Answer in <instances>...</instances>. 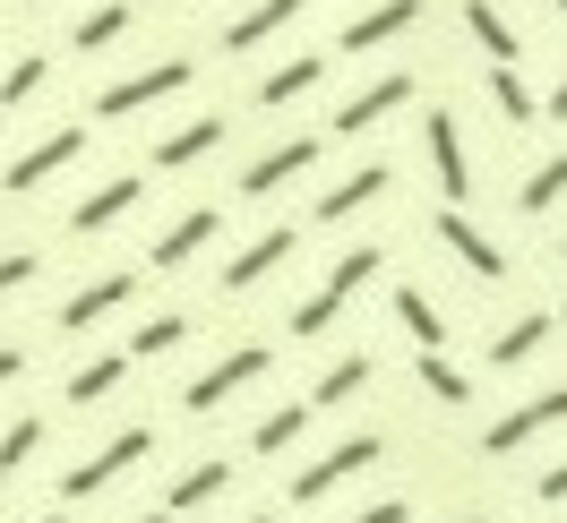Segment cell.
I'll return each mask as SVG.
<instances>
[{
  "label": "cell",
  "instance_id": "cell-1",
  "mask_svg": "<svg viewBox=\"0 0 567 523\" xmlns=\"http://www.w3.org/2000/svg\"><path fill=\"white\" fill-rule=\"evenodd\" d=\"M379 266H388V249H379V241L344 249V258L327 266V283H319V292H310V301H301V310H292V335H301V344H310V335H327V326L344 317V301H353V292H361V283H370V275H379Z\"/></svg>",
  "mask_w": 567,
  "mask_h": 523
},
{
  "label": "cell",
  "instance_id": "cell-2",
  "mask_svg": "<svg viewBox=\"0 0 567 523\" xmlns=\"http://www.w3.org/2000/svg\"><path fill=\"white\" fill-rule=\"evenodd\" d=\"M146 454H155V429H146V420H130L121 438H104L86 463H70V472H61V498H70V506H78V498H95V489H112L121 472H138Z\"/></svg>",
  "mask_w": 567,
  "mask_h": 523
},
{
  "label": "cell",
  "instance_id": "cell-3",
  "mask_svg": "<svg viewBox=\"0 0 567 523\" xmlns=\"http://www.w3.org/2000/svg\"><path fill=\"white\" fill-rule=\"evenodd\" d=\"M267 369H276V352H267V344H233L215 369H198V378L181 386V412H224V404H233L241 386H258Z\"/></svg>",
  "mask_w": 567,
  "mask_h": 523
},
{
  "label": "cell",
  "instance_id": "cell-4",
  "mask_svg": "<svg viewBox=\"0 0 567 523\" xmlns=\"http://www.w3.org/2000/svg\"><path fill=\"white\" fill-rule=\"evenodd\" d=\"M379 454H388V438H379V429H361V438H336V447H327L319 463H301V472H292V506H319L327 489L361 481V472H370Z\"/></svg>",
  "mask_w": 567,
  "mask_h": 523
},
{
  "label": "cell",
  "instance_id": "cell-5",
  "mask_svg": "<svg viewBox=\"0 0 567 523\" xmlns=\"http://www.w3.org/2000/svg\"><path fill=\"white\" fill-rule=\"evenodd\" d=\"M189 77H198L189 61H146V70L112 77L104 95H95V121H130V112H146V104H164V95H181Z\"/></svg>",
  "mask_w": 567,
  "mask_h": 523
},
{
  "label": "cell",
  "instance_id": "cell-6",
  "mask_svg": "<svg viewBox=\"0 0 567 523\" xmlns=\"http://www.w3.org/2000/svg\"><path fill=\"white\" fill-rule=\"evenodd\" d=\"M422 146H430V172H439V198L464 207V198H473V155H464V129H456V112H447V104H430Z\"/></svg>",
  "mask_w": 567,
  "mask_h": 523
},
{
  "label": "cell",
  "instance_id": "cell-7",
  "mask_svg": "<svg viewBox=\"0 0 567 523\" xmlns=\"http://www.w3.org/2000/svg\"><path fill=\"white\" fill-rule=\"evenodd\" d=\"M78 155H86V129L70 121V129H52V138H35V146H27V155H18L9 172H0V189H9V198H35L43 180H61V172L78 164Z\"/></svg>",
  "mask_w": 567,
  "mask_h": 523
},
{
  "label": "cell",
  "instance_id": "cell-8",
  "mask_svg": "<svg viewBox=\"0 0 567 523\" xmlns=\"http://www.w3.org/2000/svg\"><path fill=\"white\" fill-rule=\"evenodd\" d=\"M567 420V386H542V395H533V404H516V412H498L491 429H482V454H516V447H533V438H542V429H559Z\"/></svg>",
  "mask_w": 567,
  "mask_h": 523
},
{
  "label": "cell",
  "instance_id": "cell-9",
  "mask_svg": "<svg viewBox=\"0 0 567 523\" xmlns=\"http://www.w3.org/2000/svg\"><path fill=\"white\" fill-rule=\"evenodd\" d=\"M130 301H138V275H130V266H112V275L78 283L70 301H61V317H52V326H61V335H86V326H104V317L130 310Z\"/></svg>",
  "mask_w": 567,
  "mask_h": 523
},
{
  "label": "cell",
  "instance_id": "cell-10",
  "mask_svg": "<svg viewBox=\"0 0 567 523\" xmlns=\"http://www.w3.org/2000/svg\"><path fill=\"white\" fill-rule=\"evenodd\" d=\"M430 232L456 249V266H473L482 283H507V249H498V241H491V232H482V223H473L464 207H439V215H430Z\"/></svg>",
  "mask_w": 567,
  "mask_h": 523
},
{
  "label": "cell",
  "instance_id": "cell-11",
  "mask_svg": "<svg viewBox=\"0 0 567 523\" xmlns=\"http://www.w3.org/2000/svg\"><path fill=\"white\" fill-rule=\"evenodd\" d=\"M413 104V77L395 70V77H370V86H361V95H344V104H336V121H327V129H336V138H361V129H379V121H388V112H404Z\"/></svg>",
  "mask_w": 567,
  "mask_h": 523
},
{
  "label": "cell",
  "instance_id": "cell-12",
  "mask_svg": "<svg viewBox=\"0 0 567 523\" xmlns=\"http://www.w3.org/2000/svg\"><path fill=\"white\" fill-rule=\"evenodd\" d=\"M292 249H301V232H292V223H267L249 249H233V258H224V292H258V283L292 258Z\"/></svg>",
  "mask_w": 567,
  "mask_h": 523
},
{
  "label": "cell",
  "instance_id": "cell-13",
  "mask_svg": "<svg viewBox=\"0 0 567 523\" xmlns=\"http://www.w3.org/2000/svg\"><path fill=\"white\" fill-rule=\"evenodd\" d=\"M319 155H327V138H284V146H267V155L241 172V198H276V189H292Z\"/></svg>",
  "mask_w": 567,
  "mask_h": 523
},
{
  "label": "cell",
  "instance_id": "cell-14",
  "mask_svg": "<svg viewBox=\"0 0 567 523\" xmlns=\"http://www.w3.org/2000/svg\"><path fill=\"white\" fill-rule=\"evenodd\" d=\"M138 198H146V180H138V172H112L104 189H86V198L70 207V232H78V241H95V232H112L121 215L138 207Z\"/></svg>",
  "mask_w": 567,
  "mask_h": 523
},
{
  "label": "cell",
  "instance_id": "cell-15",
  "mask_svg": "<svg viewBox=\"0 0 567 523\" xmlns=\"http://www.w3.org/2000/svg\"><path fill=\"white\" fill-rule=\"evenodd\" d=\"M413 27H422V0H379V9H361L336 43H344V52H388V43L413 35Z\"/></svg>",
  "mask_w": 567,
  "mask_h": 523
},
{
  "label": "cell",
  "instance_id": "cell-16",
  "mask_svg": "<svg viewBox=\"0 0 567 523\" xmlns=\"http://www.w3.org/2000/svg\"><path fill=\"white\" fill-rule=\"evenodd\" d=\"M215 232H224V207H189L181 223H164V232H155V249H146V258H155V266L173 275V266H189V258H198Z\"/></svg>",
  "mask_w": 567,
  "mask_h": 523
},
{
  "label": "cell",
  "instance_id": "cell-17",
  "mask_svg": "<svg viewBox=\"0 0 567 523\" xmlns=\"http://www.w3.org/2000/svg\"><path fill=\"white\" fill-rule=\"evenodd\" d=\"M215 146H224V112H198V121H181L173 138H155V172H189Z\"/></svg>",
  "mask_w": 567,
  "mask_h": 523
},
{
  "label": "cell",
  "instance_id": "cell-18",
  "mask_svg": "<svg viewBox=\"0 0 567 523\" xmlns=\"http://www.w3.org/2000/svg\"><path fill=\"white\" fill-rule=\"evenodd\" d=\"M464 35L491 52V70H516V61H525V35L498 18V0H464Z\"/></svg>",
  "mask_w": 567,
  "mask_h": 523
},
{
  "label": "cell",
  "instance_id": "cell-19",
  "mask_svg": "<svg viewBox=\"0 0 567 523\" xmlns=\"http://www.w3.org/2000/svg\"><path fill=\"white\" fill-rule=\"evenodd\" d=\"M224 489H233V463H224V454H207V463H189V472L164 489V515H198V506H215Z\"/></svg>",
  "mask_w": 567,
  "mask_h": 523
},
{
  "label": "cell",
  "instance_id": "cell-20",
  "mask_svg": "<svg viewBox=\"0 0 567 523\" xmlns=\"http://www.w3.org/2000/svg\"><path fill=\"white\" fill-rule=\"evenodd\" d=\"M388 180H395L388 164H361V172H344V180H336V189L319 198V223H353L370 198H388Z\"/></svg>",
  "mask_w": 567,
  "mask_h": 523
},
{
  "label": "cell",
  "instance_id": "cell-21",
  "mask_svg": "<svg viewBox=\"0 0 567 523\" xmlns=\"http://www.w3.org/2000/svg\"><path fill=\"white\" fill-rule=\"evenodd\" d=\"M292 18H301V0H249L241 18L224 27V52H258V43H267V35H284Z\"/></svg>",
  "mask_w": 567,
  "mask_h": 523
},
{
  "label": "cell",
  "instance_id": "cell-22",
  "mask_svg": "<svg viewBox=\"0 0 567 523\" xmlns=\"http://www.w3.org/2000/svg\"><path fill=\"white\" fill-rule=\"evenodd\" d=\"M395 326H404L422 352H447V310L430 301L422 283H395Z\"/></svg>",
  "mask_w": 567,
  "mask_h": 523
},
{
  "label": "cell",
  "instance_id": "cell-23",
  "mask_svg": "<svg viewBox=\"0 0 567 523\" xmlns=\"http://www.w3.org/2000/svg\"><path fill=\"white\" fill-rule=\"evenodd\" d=\"M370 378H379V360H370V352H344V360H327L319 386H310V412H336V404H353Z\"/></svg>",
  "mask_w": 567,
  "mask_h": 523
},
{
  "label": "cell",
  "instance_id": "cell-24",
  "mask_svg": "<svg viewBox=\"0 0 567 523\" xmlns=\"http://www.w3.org/2000/svg\"><path fill=\"white\" fill-rule=\"evenodd\" d=\"M319 77H327V61H319V52H292L284 70H267V77H258V112H284V104H301V95H310Z\"/></svg>",
  "mask_w": 567,
  "mask_h": 523
},
{
  "label": "cell",
  "instance_id": "cell-25",
  "mask_svg": "<svg viewBox=\"0 0 567 523\" xmlns=\"http://www.w3.org/2000/svg\"><path fill=\"white\" fill-rule=\"evenodd\" d=\"M550 326H559V317H550V310H525V317H516V326H498V335H491V369H525L533 352L550 344Z\"/></svg>",
  "mask_w": 567,
  "mask_h": 523
},
{
  "label": "cell",
  "instance_id": "cell-26",
  "mask_svg": "<svg viewBox=\"0 0 567 523\" xmlns=\"http://www.w3.org/2000/svg\"><path fill=\"white\" fill-rule=\"evenodd\" d=\"M130 369H138L130 352H95V360H78V369H70V386H61V395H70L78 412H86V404H104V395L130 378Z\"/></svg>",
  "mask_w": 567,
  "mask_h": 523
},
{
  "label": "cell",
  "instance_id": "cell-27",
  "mask_svg": "<svg viewBox=\"0 0 567 523\" xmlns=\"http://www.w3.org/2000/svg\"><path fill=\"white\" fill-rule=\"evenodd\" d=\"M130 18H138L130 0H95V9H86V18L70 27V43H78V52H112V43L130 35Z\"/></svg>",
  "mask_w": 567,
  "mask_h": 523
},
{
  "label": "cell",
  "instance_id": "cell-28",
  "mask_svg": "<svg viewBox=\"0 0 567 523\" xmlns=\"http://www.w3.org/2000/svg\"><path fill=\"white\" fill-rule=\"evenodd\" d=\"M559 198H567V146H559V155H542V164L525 172V189H516V207H525V215H550Z\"/></svg>",
  "mask_w": 567,
  "mask_h": 523
},
{
  "label": "cell",
  "instance_id": "cell-29",
  "mask_svg": "<svg viewBox=\"0 0 567 523\" xmlns=\"http://www.w3.org/2000/svg\"><path fill=\"white\" fill-rule=\"evenodd\" d=\"M301 429H310V404H276V412L249 429V454H284V447H301Z\"/></svg>",
  "mask_w": 567,
  "mask_h": 523
},
{
  "label": "cell",
  "instance_id": "cell-30",
  "mask_svg": "<svg viewBox=\"0 0 567 523\" xmlns=\"http://www.w3.org/2000/svg\"><path fill=\"white\" fill-rule=\"evenodd\" d=\"M482 86H491V112H498V121H507V129H525L533 112H542V95H533V86H525V77H516V70H491V77H482Z\"/></svg>",
  "mask_w": 567,
  "mask_h": 523
},
{
  "label": "cell",
  "instance_id": "cell-31",
  "mask_svg": "<svg viewBox=\"0 0 567 523\" xmlns=\"http://www.w3.org/2000/svg\"><path fill=\"white\" fill-rule=\"evenodd\" d=\"M413 378H422L430 395H439V404H473V378H464L447 352H413Z\"/></svg>",
  "mask_w": 567,
  "mask_h": 523
},
{
  "label": "cell",
  "instance_id": "cell-32",
  "mask_svg": "<svg viewBox=\"0 0 567 523\" xmlns=\"http://www.w3.org/2000/svg\"><path fill=\"white\" fill-rule=\"evenodd\" d=\"M43 77H52V61H43V52H27V61H9V70H0V112L35 104V95H43Z\"/></svg>",
  "mask_w": 567,
  "mask_h": 523
},
{
  "label": "cell",
  "instance_id": "cell-33",
  "mask_svg": "<svg viewBox=\"0 0 567 523\" xmlns=\"http://www.w3.org/2000/svg\"><path fill=\"white\" fill-rule=\"evenodd\" d=\"M35 447H43V420H9V429H0V489L35 463Z\"/></svg>",
  "mask_w": 567,
  "mask_h": 523
},
{
  "label": "cell",
  "instance_id": "cell-34",
  "mask_svg": "<svg viewBox=\"0 0 567 523\" xmlns=\"http://www.w3.org/2000/svg\"><path fill=\"white\" fill-rule=\"evenodd\" d=\"M181 335H189V317H181V310H164V317H146V326H138V335H130L121 352H130V360H155V352H173Z\"/></svg>",
  "mask_w": 567,
  "mask_h": 523
},
{
  "label": "cell",
  "instance_id": "cell-35",
  "mask_svg": "<svg viewBox=\"0 0 567 523\" xmlns=\"http://www.w3.org/2000/svg\"><path fill=\"white\" fill-rule=\"evenodd\" d=\"M18 283H35V249H9V258H0V301H9Z\"/></svg>",
  "mask_w": 567,
  "mask_h": 523
},
{
  "label": "cell",
  "instance_id": "cell-36",
  "mask_svg": "<svg viewBox=\"0 0 567 523\" xmlns=\"http://www.w3.org/2000/svg\"><path fill=\"white\" fill-rule=\"evenodd\" d=\"M533 498H542V506H567V463H550V472L533 481Z\"/></svg>",
  "mask_w": 567,
  "mask_h": 523
},
{
  "label": "cell",
  "instance_id": "cell-37",
  "mask_svg": "<svg viewBox=\"0 0 567 523\" xmlns=\"http://www.w3.org/2000/svg\"><path fill=\"white\" fill-rule=\"evenodd\" d=\"M353 523H413V506H404V498H379V506H361Z\"/></svg>",
  "mask_w": 567,
  "mask_h": 523
},
{
  "label": "cell",
  "instance_id": "cell-38",
  "mask_svg": "<svg viewBox=\"0 0 567 523\" xmlns=\"http://www.w3.org/2000/svg\"><path fill=\"white\" fill-rule=\"evenodd\" d=\"M9 378H27V352H18V344H0V386H9Z\"/></svg>",
  "mask_w": 567,
  "mask_h": 523
},
{
  "label": "cell",
  "instance_id": "cell-39",
  "mask_svg": "<svg viewBox=\"0 0 567 523\" xmlns=\"http://www.w3.org/2000/svg\"><path fill=\"white\" fill-rule=\"evenodd\" d=\"M542 112H550V121H559V129H567V77H559V86H550V95H542Z\"/></svg>",
  "mask_w": 567,
  "mask_h": 523
},
{
  "label": "cell",
  "instance_id": "cell-40",
  "mask_svg": "<svg viewBox=\"0 0 567 523\" xmlns=\"http://www.w3.org/2000/svg\"><path fill=\"white\" fill-rule=\"evenodd\" d=\"M138 523H181V515H164V506H155V515H138Z\"/></svg>",
  "mask_w": 567,
  "mask_h": 523
},
{
  "label": "cell",
  "instance_id": "cell-41",
  "mask_svg": "<svg viewBox=\"0 0 567 523\" xmlns=\"http://www.w3.org/2000/svg\"><path fill=\"white\" fill-rule=\"evenodd\" d=\"M456 523H491V515H456Z\"/></svg>",
  "mask_w": 567,
  "mask_h": 523
},
{
  "label": "cell",
  "instance_id": "cell-42",
  "mask_svg": "<svg viewBox=\"0 0 567 523\" xmlns=\"http://www.w3.org/2000/svg\"><path fill=\"white\" fill-rule=\"evenodd\" d=\"M559 266H567V232H559Z\"/></svg>",
  "mask_w": 567,
  "mask_h": 523
},
{
  "label": "cell",
  "instance_id": "cell-43",
  "mask_svg": "<svg viewBox=\"0 0 567 523\" xmlns=\"http://www.w3.org/2000/svg\"><path fill=\"white\" fill-rule=\"evenodd\" d=\"M241 523H276V515H241Z\"/></svg>",
  "mask_w": 567,
  "mask_h": 523
},
{
  "label": "cell",
  "instance_id": "cell-44",
  "mask_svg": "<svg viewBox=\"0 0 567 523\" xmlns=\"http://www.w3.org/2000/svg\"><path fill=\"white\" fill-rule=\"evenodd\" d=\"M35 523H70V515H35Z\"/></svg>",
  "mask_w": 567,
  "mask_h": 523
},
{
  "label": "cell",
  "instance_id": "cell-45",
  "mask_svg": "<svg viewBox=\"0 0 567 523\" xmlns=\"http://www.w3.org/2000/svg\"><path fill=\"white\" fill-rule=\"evenodd\" d=\"M550 9H559V18H567V0H550Z\"/></svg>",
  "mask_w": 567,
  "mask_h": 523
},
{
  "label": "cell",
  "instance_id": "cell-46",
  "mask_svg": "<svg viewBox=\"0 0 567 523\" xmlns=\"http://www.w3.org/2000/svg\"><path fill=\"white\" fill-rule=\"evenodd\" d=\"M18 9H35V0H18Z\"/></svg>",
  "mask_w": 567,
  "mask_h": 523
},
{
  "label": "cell",
  "instance_id": "cell-47",
  "mask_svg": "<svg viewBox=\"0 0 567 523\" xmlns=\"http://www.w3.org/2000/svg\"><path fill=\"white\" fill-rule=\"evenodd\" d=\"M559 317H567V310H559Z\"/></svg>",
  "mask_w": 567,
  "mask_h": 523
}]
</instances>
